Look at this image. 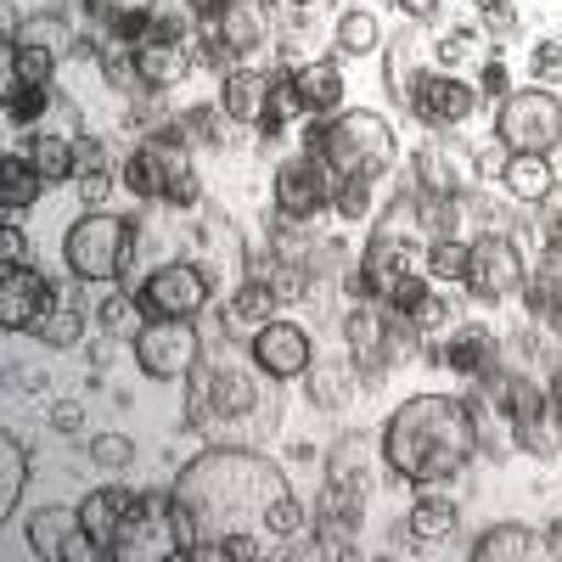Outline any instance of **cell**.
Segmentation results:
<instances>
[{
	"mask_svg": "<svg viewBox=\"0 0 562 562\" xmlns=\"http://www.w3.org/2000/svg\"><path fill=\"white\" fill-rule=\"evenodd\" d=\"M175 524H180V557H214L225 540H304L315 524L304 501L293 495L288 473L259 456L254 445H214L192 456L169 484Z\"/></svg>",
	"mask_w": 562,
	"mask_h": 562,
	"instance_id": "obj_1",
	"label": "cell"
},
{
	"mask_svg": "<svg viewBox=\"0 0 562 562\" xmlns=\"http://www.w3.org/2000/svg\"><path fill=\"white\" fill-rule=\"evenodd\" d=\"M383 461L389 473L428 490V484H450L461 479L479 456V416L456 394H416L405 405H394V416L383 422Z\"/></svg>",
	"mask_w": 562,
	"mask_h": 562,
	"instance_id": "obj_2",
	"label": "cell"
},
{
	"mask_svg": "<svg viewBox=\"0 0 562 562\" xmlns=\"http://www.w3.org/2000/svg\"><path fill=\"white\" fill-rule=\"evenodd\" d=\"M186 422L198 434H209L214 445H259L276 434L281 422V400H276V378L248 360H203L186 371Z\"/></svg>",
	"mask_w": 562,
	"mask_h": 562,
	"instance_id": "obj_3",
	"label": "cell"
},
{
	"mask_svg": "<svg viewBox=\"0 0 562 562\" xmlns=\"http://www.w3.org/2000/svg\"><path fill=\"white\" fill-rule=\"evenodd\" d=\"M304 147L333 169L338 180L344 175H360V180H378L394 158H400V130L394 119H383L378 108H344L333 119H315Z\"/></svg>",
	"mask_w": 562,
	"mask_h": 562,
	"instance_id": "obj_4",
	"label": "cell"
},
{
	"mask_svg": "<svg viewBox=\"0 0 562 562\" xmlns=\"http://www.w3.org/2000/svg\"><path fill=\"white\" fill-rule=\"evenodd\" d=\"M63 270L79 276L85 288H108L130 276V214L85 209L63 237Z\"/></svg>",
	"mask_w": 562,
	"mask_h": 562,
	"instance_id": "obj_5",
	"label": "cell"
},
{
	"mask_svg": "<svg viewBox=\"0 0 562 562\" xmlns=\"http://www.w3.org/2000/svg\"><path fill=\"white\" fill-rule=\"evenodd\" d=\"M135 304L147 321H198L214 304V281L198 259H169L135 281Z\"/></svg>",
	"mask_w": 562,
	"mask_h": 562,
	"instance_id": "obj_6",
	"label": "cell"
},
{
	"mask_svg": "<svg viewBox=\"0 0 562 562\" xmlns=\"http://www.w3.org/2000/svg\"><path fill=\"white\" fill-rule=\"evenodd\" d=\"M495 140L506 153H557L562 147V97L546 85L512 90L495 102Z\"/></svg>",
	"mask_w": 562,
	"mask_h": 562,
	"instance_id": "obj_7",
	"label": "cell"
},
{
	"mask_svg": "<svg viewBox=\"0 0 562 562\" xmlns=\"http://www.w3.org/2000/svg\"><path fill=\"white\" fill-rule=\"evenodd\" d=\"M130 349H135L140 378H153V383H186V371L203 360L198 321H147L130 338Z\"/></svg>",
	"mask_w": 562,
	"mask_h": 562,
	"instance_id": "obj_8",
	"label": "cell"
},
{
	"mask_svg": "<svg viewBox=\"0 0 562 562\" xmlns=\"http://www.w3.org/2000/svg\"><path fill=\"white\" fill-rule=\"evenodd\" d=\"M411 186L422 198H467L479 186V153H467L456 135H434L422 140V153L411 164Z\"/></svg>",
	"mask_w": 562,
	"mask_h": 562,
	"instance_id": "obj_9",
	"label": "cell"
},
{
	"mask_svg": "<svg viewBox=\"0 0 562 562\" xmlns=\"http://www.w3.org/2000/svg\"><path fill=\"white\" fill-rule=\"evenodd\" d=\"M524 276H529L524 248L512 243L506 231H484V237L473 243V270H467L461 288L473 293L479 304H501L512 293H524Z\"/></svg>",
	"mask_w": 562,
	"mask_h": 562,
	"instance_id": "obj_10",
	"label": "cell"
},
{
	"mask_svg": "<svg viewBox=\"0 0 562 562\" xmlns=\"http://www.w3.org/2000/svg\"><path fill=\"white\" fill-rule=\"evenodd\" d=\"M333 186H338V175L304 147V153H293V158H281V164H276L270 192H276V209H281V214L315 220V214L333 209Z\"/></svg>",
	"mask_w": 562,
	"mask_h": 562,
	"instance_id": "obj_11",
	"label": "cell"
},
{
	"mask_svg": "<svg viewBox=\"0 0 562 562\" xmlns=\"http://www.w3.org/2000/svg\"><path fill=\"white\" fill-rule=\"evenodd\" d=\"M344 349L360 366V383L366 389H383L389 383L394 360H389V315H383V299H366V304H355L344 315Z\"/></svg>",
	"mask_w": 562,
	"mask_h": 562,
	"instance_id": "obj_12",
	"label": "cell"
},
{
	"mask_svg": "<svg viewBox=\"0 0 562 562\" xmlns=\"http://www.w3.org/2000/svg\"><path fill=\"white\" fill-rule=\"evenodd\" d=\"M416 124H428V130H461L467 119L479 113V85H467V79H456V74H422V85H416V97H411V108H405Z\"/></svg>",
	"mask_w": 562,
	"mask_h": 562,
	"instance_id": "obj_13",
	"label": "cell"
},
{
	"mask_svg": "<svg viewBox=\"0 0 562 562\" xmlns=\"http://www.w3.org/2000/svg\"><path fill=\"white\" fill-rule=\"evenodd\" d=\"M248 355H254V366L265 371V378L293 383V378H304L310 360H315V338L304 333L299 321H265L259 333L248 338Z\"/></svg>",
	"mask_w": 562,
	"mask_h": 562,
	"instance_id": "obj_14",
	"label": "cell"
},
{
	"mask_svg": "<svg viewBox=\"0 0 562 562\" xmlns=\"http://www.w3.org/2000/svg\"><path fill=\"white\" fill-rule=\"evenodd\" d=\"M79 276H45L40 288V315H34V338L45 349H74L85 338V304H79Z\"/></svg>",
	"mask_w": 562,
	"mask_h": 562,
	"instance_id": "obj_15",
	"label": "cell"
},
{
	"mask_svg": "<svg viewBox=\"0 0 562 562\" xmlns=\"http://www.w3.org/2000/svg\"><path fill=\"white\" fill-rule=\"evenodd\" d=\"M422 74H434V40H428V23H405L383 45V85L400 108H411Z\"/></svg>",
	"mask_w": 562,
	"mask_h": 562,
	"instance_id": "obj_16",
	"label": "cell"
},
{
	"mask_svg": "<svg viewBox=\"0 0 562 562\" xmlns=\"http://www.w3.org/2000/svg\"><path fill=\"white\" fill-rule=\"evenodd\" d=\"M29 551L40 562H90V557H102L79 529V506H40V512H29Z\"/></svg>",
	"mask_w": 562,
	"mask_h": 562,
	"instance_id": "obj_17",
	"label": "cell"
},
{
	"mask_svg": "<svg viewBox=\"0 0 562 562\" xmlns=\"http://www.w3.org/2000/svg\"><path fill=\"white\" fill-rule=\"evenodd\" d=\"M270 97H276V74H265V68L237 63V68L220 79V113H225L231 124H243V130H259V124H265Z\"/></svg>",
	"mask_w": 562,
	"mask_h": 562,
	"instance_id": "obj_18",
	"label": "cell"
},
{
	"mask_svg": "<svg viewBox=\"0 0 562 562\" xmlns=\"http://www.w3.org/2000/svg\"><path fill=\"white\" fill-rule=\"evenodd\" d=\"M198 68V52H192V40H147V45H135V79L140 90H175L186 85Z\"/></svg>",
	"mask_w": 562,
	"mask_h": 562,
	"instance_id": "obj_19",
	"label": "cell"
},
{
	"mask_svg": "<svg viewBox=\"0 0 562 562\" xmlns=\"http://www.w3.org/2000/svg\"><path fill=\"white\" fill-rule=\"evenodd\" d=\"M428 355H434V366L456 371V378H467V383H473L484 366H495V360H501L495 338L484 333V326H467V321H456L450 333H445V344H434Z\"/></svg>",
	"mask_w": 562,
	"mask_h": 562,
	"instance_id": "obj_20",
	"label": "cell"
},
{
	"mask_svg": "<svg viewBox=\"0 0 562 562\" xmlns=\"http://www.w3.org/2000/svg\"><path fill=\"white\" fill-rule=\"evenodd\" d=\"M209 29L220 34V45L237 52V63H248L259 45H270V12H265V0H225L220 18Z\"/></svg>",
	"mask_w": 562,
	"mask_h": 562,
	"instance_id": "obj_21",
	"label": "cell"
},
{
	"mask_svg": "<svg viewBox=\"0 0 562 562\" xmlns=\"http://www.w3.org/2000/svg\"><path fill=\"white\" fill-rule=\"evenodd\" d=\"M304 383H310V405L315 411H338V405H349L366 383H360V366L349 360V349L344 355H315L310 360V371H304Z\"/></svg>",
	"mask_w": 562,
	"mask_h": 562,
	"instance_id": "obj_22",
	"label": "cell"
},
{
	"mask_svg": "<svg viewBox=\"0 0 562 562\" xmlns=\"http://www.w3.org/2000/svg\"><path fill=\"white\" fill-rule=\"evenodd\" d=\"M501 192H506L512 203H529V209H540V203L557 192L551 153H506V164H501Z\"/></svg>",
	"mask_w": 562,
	"mask_h": 562,
	"instance_id": "obj_23",
	"label": "cell"
},
{
	"mask_svg": "<svg viewBox=\"0 0 562 562\" xmlns=\"http://www.w3.org/2000/svg\"><path fill=\"white\" fill-rule=\"evenodd\" d=\"M378 467H389V461H383V439H371V434H344V439L333 445V456H326V479L371 490V484H378Z\"/></svg>",
	"mask_w": 562,
	"mask_h": 562,
	"instance_id": "obj_24",
	"label": "cell"
},
{
	"mask_svg": "<svg viewBox=\"0 0 562 562\" xmlns=\"http://www.w3.org/2000/svg\"><path fill=\"white\" fill-rule=\"evenodd\" d=\"M276 293H270V281L265 276H243L237 281V288H231V304H225V338H254L259 333V326L276 315Z\"/></svg>",
	"mask_w": 562,
	"mask_h": 562,
	"instance_id": "obj_25",
	"label": "cell"
},
{
	"mask_svg": "<svg viewBox=\"0 0 562 562\" xmlns=\"http://www.w3.org/2000/svg\"><path fill=\"white\" fill-rule=\"evenodd\" d=\"M79 529H85V540L97 546L102 557H113L119 529H124V484H102V490H90V495L79 501Z\"/></svg>",
	"mask_w": 562,
	"mask_h": 562,
	"instance_id": "obj_26",
	"label": "cell"
},
{
	"mask_svg": "<svg viewBox=\"0 0 562 562\" xmlns=\"http://www.w3.org/2000/svg\"><path fill=\"white\" fill-rule=\"evenodd\" d=\"M169 214V209H164ZM164 214H130V270H158V265H169V259H180L175 248H180V231H169V220Z\"/></svg>",
	"mask_w": 562,
	"mask_h": 562,
	"instance_id": "obj_27",
	"label": "cell"
},
{
	"mask_svg": "<svg viewBox=\"0 0 562 562\" xmlns=\"http://www.w3.org/2000/svg\"><path fill=\"white\" fill-rule=\"evenodd\" d=\"M40 288H45V270H0V326L7 333H34V315H40Z\"/></svg>",
	"mask_w": 562,
	"mask_h": 562,
	"instance_id": "obj_28",
	"label": "cell"
},
{
	"mask_svg": "<svg viewBox=\"0 0 562 562\" xmlns=\"http://www.w3.org/2000/svg\"><path fill=\"white\" fill-rule=\"evenodd\" d=\"M293 90H299L304 113H315V119L344 113V108H338V102H344V74H338V63H333V57L299 63V68H293Z\"/></svg>",
	"mask_w": 562,
	"mask_h": 562,
	"instance_id": "obj_29",
	"label": "cell"
},
{
	"mask_svg": "<svg viewBox=\"0 0 562 562\" xmlns=\"http://www.w3.org/2000/svg\"><path fill=\"white\" fill-rule=\"evenodd\" d=\"M405 529H411V540H422V546L450 540V535L461 529V506H456L450 495H434V484H428V495H416V506L405 512Z\"/></svg>",
	"mask_w": 562,
	"mask_h": 562,
	"instance_id": "obj_30",
	"label": "cell"
},
{
	"mask_svg": "<svg viewBox=\"0 0 562 562\" xmlns=\"http://www.w3.org/2000/svg\"><path fill=\"white\" fill-rule=\"evenodd\" d=\"M540 557V535L529 524H495L473 540V562H529Z\"/></svg>",
	"mask_w": 562,
	"mask_h": 562,
	"instance_id": "obj_31",
	"label": "cell"
},
{
	"mask_svg": "<svg viewBox=\"0 0 562 562\" xmlns=\"http://www.w3.org/2000/svg\"><path fill=\"white\" fill-rule=\"evenodd\" d=\"M40 192H45V175L29 164V153H7V164H0V209H7V220L34 209Z\"/></svg>",
	"mask_w": 562,
	"mask_h": 562,
	"instance_id": "obj_32",
	"label": "cell"
},
{
	"mask_svg": "<svg viewBox=\"0 0 562 562\" xmlns=\"http://www.w3.org/2000/svg\"><path fill=\"white\" fill-rule=\"evenodd\" d=\"M29 164L45 175V186H63V180H74L79 169H74V140L68 135H52V130H29Z\"/></svg>",
	"mask_w": 562,
	"mask_h": 562,
	"instance_id": "obj_33",
	"label": "cell"
},
{
	"mask_svg": "<svg viewBox=\"0 0 562 562\" xmlns=\"http://www.w3.org/2000/svg\"><path fill=\"white\" fill-rule=\"evenodd\" d=\"M333 45H338L344 57H371V52L383 45V23L371 18L366 7H349V12L338 18V29H333Z\"/></svg>",
	"mask_w": 562,
	"mask_h": 562,
	"instance_id": "obj_34",
	"label": "cell"
},
{
	"mask_svg": "<svg viewBox=\"0 0 562 562\" xmlns=\"http://www.w3.org/2000/svg\"><path fill=\"white\" fill-rule=\"evenodd\" d=\"M23 484H29V450L18 445V434H0V518L18 512Z\"/></svg>",
	"mask_w": 562,
	"mask_h": 562,
	"instance_id": "obj_35",
	"label": "cell"
},
{
	"mask_svg": "<svg viewBox=\"0 0 562 562\" xmlns=\"http://www.w3.org/2000/svg\"><path fill=\"white\" fill-rule=\"evenodd\" d=\"M97 326L108 338H135L140 326H147V315H140V304H135V293H124L119 281H113V293L97 304Z\"/></svg>",
	"mask_w": 562,
	"mask_h": 562,
	"instance_id": "obj_36",
	"label": "cell"
},
{
	"mask_svg": "<svg viewBox=\"0 0 562 562\" xmlns=\"http://www.w3.org/2000/svg\"><path fill=\"white\" fill-rule=\"evenodd\" d=\"M7 119L12 124H23V130H40L45 119H52V102H57V90L52 85H18V90H7Z\"/></svg>",
	"mask_w": 562,
	"mask_h": 562,
	"instance_id": "obj_37",
	"label": "cell"
},
{
	"mask_svg": "<svg viewBox=\"0 0 562 562\" xmlns=\"http://www.w3.org/2000/svg\"><path fill=\"white\" fill-rule=\"evenodd\" d=\"M411 326H416V333H422V349H434V344H445V333H450V326H456V315H450V299H439L434 288L428 293H422L411 310Z\"/></svg>",
	"mask_w": 562,
	"mask_h": 562,
	"instance_id": "obj_38",
	"label": "cell"
},
{
	"mask_svg": "<svg viewBox=\"0 0 562 562\" xmlns=\"http://www.w3.org/2000/svg\"><path fill=\"white\" fill-rule=\"evenodd\" d=\"M467 270H473V243H461V237L428 243V276L434 281H467Z\"/></svg>",
	"mask_w": 562,
	"mask_h": 562,
	"instance_id": "obj_39",
	"label": "cell"
},
{
	"mask_svg": "<svg viewBox=\"0 0 562 562\" xmlns=\"http://www.w3.org/2000/svg\"><path fill=\"white\" fill-rule=\"evenodd\" d=\"M18 45H74V29H68V18L63 12H34V18H23V29H18Z\"/></svg>",
	"mask_w": 562,
	"mask_h": 562,
	"instance_id": "obj_40",
	"label": "cell"
},
{
	"mask_svg": "<svg viewBox=\"0 0 562 562\" xmlns=\"http://www.w3.org/2000/svg\"><path fill=\"white\" fill-rule=\"evenodd\" d=\"M12 57H18V79L23 85H52L57 79V52L52 45H18L12 40Z\"/></svg>",
	"mask_w": 562,
	"mask_h": 562,
	"instance_id": "obj_41",
	"label": "cell"
},
{
	"mask_svg": "<svg viewBox=\"0 0 562 562\" xmlns=\"http://www.w3.org/2000/svg\"><path fill=\"white\" fill-rule=\"evenodd\" d=\"M371 186H378V180H360V175H344V180L333 186L338 220H366V214H371Z\"/></svg>",
	"mask_w": 562,
	"mask_h": 562,
	"instance_id": "obj_42",
	"label": "cell"
},
{
	"mask_svg": "<svg viewBox=\"0 0 562 562\" xmlns=\"http://www.w3.org/2000/svg\"><path fill=\"white\" fill-rule=\"evenodd\" d=\"M90 461H97L102 473H124V467L135 461V439L130 434H97L90 439Z\"/></svg>",
	"mask_w": 562,
	"mask_h": 562,
	"instance_id": "obj_43",
	"label": "cell"
},
{
	"mask_svg": "<svg viewBox=\"0 0 562 562\" xmlns=\"http://www.w3.org/2000/svg\"><path fill=\"white\" fill-rule=\"evenodd\" d=\"M479 52V29H450L445 40H434V63L450 74V68H461L467 57Z\"/></svg>",
	"mask_w": 562,
	"mask_h": 562,
	"instance_id": "obj_44",
	"label": "cell"
},
{
	"mask_svg": "<svg viewBox=\"0 0 562 562\" xmlns=\"http://www.w3.org/2000/svg\"><path fill=\"white\" fill-rule=\"evenodd\" d=\"M512 90H518V85H512V68H506L501 57H490V63L479 68V102H506Z\"/></svg>",
	"mask_w": 562,
	"mask_h": 562,
	"instance_id": "obj_45",
	"label": "cell"
},
{
	"mask_svg": "<svg viewBox=\"0 0 562 562\" xmlns=\"http://www.w3.org/2000/svg\"><path fill=\"white\" fill-rule=\"evenodd\" d=\"M74 180H79L85 209H113V169H90V175H74Z\"/></svg>",
	"mask_w": 562,
	"mask_h": 562,
	"instance_id": "obj_46",
	"label": "cell"
},
{
	"mask_svg": "<svg viewBox=\"0 0 562 562\" xmlns=\"http://www.w3.org/2000/svg\"><path fill=\"white\" fill-rule=\"evenodd\" d=\"M34 265V248L18 225H0V270H29Z\"/></svg>",
	"mask_w": 562,
	"mask_h": 562,
	"instance_id": "obj_47",
	"label": "cell"
},
{
	"mask_svg": "<svg viewBox=\"0 0 562 562\" xmlns=\"http://www.w3.org/2000/svg\"><path fill=\"white\" fill-rule=\"evenodd\" d=\"M529 68H535V85H562V40H540Z\"/></svg>",
	"mask_w": 562,
	"mask_h": 562,
	"instance_id": "obj_48",
	"label": "cell"
},
{
	"mask_svg": "<svg viewBox=\"0 0 562 562\" xmlns=\"http://www.w3.org/2000/svg\"><path fill=\"white\" fill-rule=\"evenodd\" d=\"M40 130H52V135H68V140H79V135H85V113H79V102L57 97V102H52V119H45Z\"/></svg>",
	"mask_w": 562,
	"mask_h": 562,
	"instance_id": "obj_49",
	"label": "cell"
},
{
	"mask_svg": "<svg viewBox=\"0 0 562 562\" xmlns=\"http://www.w3.org/2000/svg\"><path fill=\"white\" fill-rule=\"evenodd\" d=\"M74 169H79V175H90V169H113L108 140H97V135H79V140H74Z\"/></svg>",
	"mask_w": 562,
	"mask_h": 562,
	"instance_id": "obj_50",
	"label": "cell"
},
{
	"mask_svg": "<svg viewBox=\"0 0 562 562\" xmlns=\"http://www.w3.org/2000/svg\"><path fill=\"white\" fill-rule=\"evenodd\" d=\"M394 7L405 12V23H434L445 0H394Z\"/></svg>",
	"mask_w": 562,
	"mask_h": 562,
	"instance_id": "obj_51",
	"label": "cell"
},
{
	"mask_svg": "<svg viewBox=\"0 0 562 562\" xmlns=\"http://www.w3.org/2000/svg\"><path fill=\"white\" fill-rule=\"evenodd\" d=\"M79 416H85L79 405H57V411H52V428H57V434H74V428H79Z\"/></svg>",
	"mask_w": 562,
	"mask_h": 562,
	"instance_id": "obj_52",
	"label": "cell"
},
{
	"mask_svg": "<svg viewBox=\"0 0 562 562\" xmlns=\"http://www.w3.org/2000/svg\"><path fill=\"white\" fill-rule=\"evenodd\" d=\"M540 551H546V557H562V518H557V524H546V535H540Z\"/></svg>",
	"mask_w": 562,
	"mask_h": 562,
	"instance_id": "obj_53",
	"label": "cell"
},
{
	"mask_svg": "<svg viewBox=\"0 0 562 562\" xmlns=\"http://www.w3.org/2000/svg\"><path fill=\"white\" fill-rule=\"evenodd\" d=\"M546 400H551V411L562 416V360H557V371H551V383H546Z\"/></svg>",
	"mask_w": 562,
	"mask_h": 562,
	"instance_id": "obj_54",
	"label": "cell"
},
{
	"mask_svg": "<svg viewBox=\"0 0 562 562\" xmlns=\"http://www.w3.org/2000/svg\"><path fill=\"white\" fill-rule=\"evenodd\" d=\"M473 7H479V12L490 18V12H506V0H473Z\"/></svg>",
	"mask_w": 562,
	"mask_h": 562,
	"instance_id": "obj_55",
	"label": "cell"
},
{
	"mask_svg": "<svg viewBox=\"0 0 562 562\" xmlns=\"http://www.w3.org/2000/svg\"><path fill=\"white\" fill-rule=\"evenodd\" d=\"M281 7H315V0H281Z\"/></svg>",
	"mask_w": 562,
	"mask_h": 562,
	"instance_id": "obj_56",
	"label": "cell"
}]
</instances>
